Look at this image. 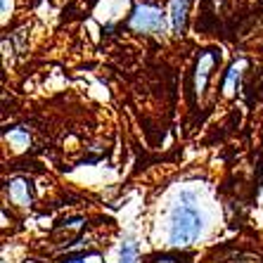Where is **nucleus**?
<instances>
[{
    "label": "nucleus",
    "mask_w": 263,
    "mask_h": 263,
    "mask_svg": "<svg viewBox=\"0 0 263 263\" xmlns=\"http://www.w3.org/2000/svg\"><path fill=\"white\" fill-rule=\"evenodd\" d=\"M171 245H190L202 233V216L192 204L180 202L171 216Z\"/></svg>",
    "instance_id": "obj_1"
},
{
    "label": "nucleus",
    "mask_w": 263,
    "mask_h": 263,
    "mask_svg": "<svg viewBox=\"0 0 263 263\" xmlns=\"http://www.w3.org/2000/svg\"><path fill=\"white\" fill-rule=\"evenodd\" d=\"M130 24L138 31H161L164 29V14L152 5H140L135 10Z\"/></svg>",
    "instance_id": "obj_2"
},
{
    "label": "nucleus",
    "mask_w": 263,
    "mask_h": 263,
    "mask_svg": "<svg viewBox=\"0 0 263 263\" xmlns=\"http://www.w3.org/2000/svg\"><path fill=\"white\" fill-rule=\"evenodd\" d=\"M185 12H187V3H185V0H173L171 3V19H173V29L176 31L183 29Z\"/></svg>",
    "instance_id": "obj_3"
},
{
    "label": "nucleus",
    "mask_w": 263,
    "mask_h": 263,
    "mask_svg": "<svg viewBox=\"0 0 263 263\" xmlns=\"http://www.w3.org/2000/svg\"><path fill=\"white\" fill-rule=\"evenodd\" d=\"M211 67H214V55H204L199 60V69H197V90H204V83H206V76Z\"/></svg>",
    "instance_id": "obj_4"
},
{
    "label": "nucleus",
    "mask_w": 263,
    "mask_h": 263,
    "mask_svg": "<svg viewBox=\"0 0 263 263\" xmlns=\"http://www.w3.org/2000/svg\"><path fill=\"white\" fill-rule=\"evenodd\" d=\"M119 263H135V245L133 242H126V245L121 247V258H119Z\"/></svg>",
    "instance_id": "obj_5"
},
{
    "label": "nucleus",
    "mask_w": 263,
    "mask_h": 263,
    "mask_svg": "<svg viewBox=\"0 0 263 263\" xmlns=\"http://www.w3.org/2000/svg\"><path fill=\"white\" fill-rule=\"evenodd\" d=\"M71 263H83V261H71Z\"/></svg>",
    "instance_id": "obj_6"
}]
</instances>
